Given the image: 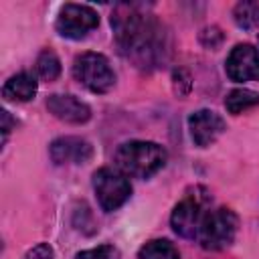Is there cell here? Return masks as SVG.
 <instances>
[{"label": "cell", "instance_id": "obj_1", "mask_svg": "<svg viewBox=\"0 0 259 259\" xmlns=\"http://www.w3.org/2000/svg\"><path fill=\"white\" fill-rule=\"evenodd\" d=\"M117 51L140 69L158 67L168 57V32L144 4H117L111 12Z\"/></svg>", "mask_w": 259, "mask_h": 259}, {"label": "cell", "instance_id": "obj_2", "mask_svg": "<svg viewBox=\"0 0 259 259\" xmlns=\"http://www.w3.org/2000/svg\"><path fill=\"white\" fill-rule=\"evenodd\" d=\"M168 160L166 150L156 142L146 140H130L117 146L113 154L115 168L125 176L134 178H150L158 170L164 168Z\"/></svg>", "mask_w": 259, "mask_h": 259}, {"label": "cell", "instance_id": "obj_3", "mask_svg": "<svg viewBox=\"0 0 259 259\" xmlns=\"http://www.w3.org/2000/svg\"><path fill=\"white\" fill-rule=\"evenodd\" d=\"M237 229H239L237 214L227 206H219L204 214L196 241L206 251H223L235 241Z\"/></svg>", "mask_w": 259, "mask_h": 259}, {"label": "cell", "instance_id": "obj_4", "mask_svg": "<svg viewBox=\"0 0 259 259\" xmlns=\"http://www.w3.org/2000/svg\"><path fill=\"white\" fill-rule=\"evenodd\" d=\"M73 77L91 93H107L115 85V73L105 55L85 51L73 61Z\"/></svg>", "mask_w": 259, "mask_h": 259}, {"label": "cell", "instance_id": "obj_5", "mask_svg": "<svg viewBox=\"0 0 259 259\" xmlns=\"http://www.w3.org/2000/svg\"><path fill=\"white\" fill-rule=\"evenodd\" d=\"M93 190L99 206L105 212L117 210L132 194V184L123 172L117 168L103 166L93 174Z\"/></svg>", "mask_w": 259, "mask_h": 259}, {"label": "cell", "instance_id": "obj_6", "mask_svg": "<svg viewBox=\"0 0 259 259\" xmlns=\"http://www.w3.org/2000/svg\"><path fill=\"white\" fill-rule=\"evenodd\" d=\"M198 188H194L192 194H186L172 210L170 217V225L174 229L176 235L184 237V239H196L200 223L204 219V206H206V196L204 194H196Z\"/></svg>", "mask_w": 259, "mask_h": 259}, {"label": "cell", "instance_id": "obj_7", "mask_svg": "<svg viewBox=\"0 0 259 259\" xmlns=\"http://www.w3.org/2000/svg\"><path fill=\"white\" fill-rule=\"evenodd\" d=\"M97 24H99V16L91 6H87V4H65L59 10L55 28L61 36L71 38V40H79V38L87 36Z\"/></svg>", "mask_w": 259, "mask_h": 259}, {"label": "cell", "instance_id": "obj_8", "mask_svg": "<svg viewBox=\"0 0 259 259\" xmlns=\"http://www.w3.org/2000/svg\"><path fill=\"white\" fill-rule=\"evenodd\" d=\"M225 71L229 79L237 83L259 81V51L253 45H237L225 63Z\"/></svg>", "mask_w": 259, "mask_h": 259}, {"label": "cell", "instance_id": "obj_9", "mask_svg": "<svg viewBox=\"0 0 259 259\" xmlns=\"http://www.w3.org/2000/svg\"><path fill=\"white\" fill-rule=\"evenodd\" d=\"M225 130H227L225 119L212 109H198L188 117V132L194 146L198 148H206L214 144Z\"/></svg>", "mask_w": 259, "mask_h": 259}, {"label": "cell", "instance_id": "obj_10", "mask_svg": "<svg viewBox=\"0 0 259 259\" xmlns=\"http://www.w3.org/2000/svg\"><path fill=\"white\" fill-rule=\"evenodd\" d=\"M49 154L55 164H85L93 158V146L85 138L63 136L49 146Z\"/></svg>", "mask_w": 259, "mask_h": 259}, {"label": "cell", "instance_id": "obj_11", "mask_svg": "<svg viewBox=\"0 0 259 259\" xmlns=\"http://www.w3.org/2000/svg\"><path fill=\"white\" fill-rule=\"evenodd\" d=\"M47 109L53 113L57 119L65 123H85L91 117V109L85 101L77 99L71 93H53L47 97Z\"/></svg>", "mask_w": 259, "mask_h": 259}, {"label": "cell", "instance_id": "obj_12", "mask_svg": "<svg viewBox=\"0 0 259 259\" xmlns=\"http://www.w3.org/2000/svg\"><path fill=\"white\" fill-rule=\"evenodd\" d=\"M36 89H38L36 79H34L30 73L22 71V73L12 75V77L4 83V87H2V97H4L6 101H28V99H32V97L36 95Z\"/></svg>", "mask_w": 259, "mask_h": 259}, {"label": "cell", "instance_id": "obj_13", "mask_svg": "<svg viewBox=\"0 0 259 259\" xmlns=\"http://www.w3.org/2000/svg\"><path fill=\"white\" fill-rule=\"evenodd\" d=\"M259 105V93L251 91V89H233L227 97H225V107L229 113L233 115H239L251 107Z\"/></svg>", "mask_w": 259, "mask_h": 259}, {"label": "cell", "instance_id": "obj_14", "mask_svg": "<svg viewBox=\"0 0 259 259\" xmlns=\"http://www.w3.org/2000/svg\"><path fill=\"white\" fill-rule=\"evenodd\" d=\"M138 259H180V253L168 239H152L138 251Z\"/></svg>", "mask_w": 259, "mask_h": 259}, {"label": "cell", "instance_id": "obj_15", "mask_svg": "<svg viewBox=\"0 0 259 259\" xmlns=\"http://www.w3.org/2000/svg\"><path fill=\"white\" fill-rule=\"evenodd\" d=\"M233 20L243 30H253L259 26V2H237L233 8Z\"/></svg>", "mask_w": 259, "mask_h": 259}, {"label": "cell", "instance_id": "obj_16", "mask_svg": "<svg viewBox=\"0 0 259 259\" xmlns=\"http://www.w3.org/2000/svg\"><path fill=\"white\" fill-rule=\"evenodd\" d=\"M36 75L42 79V81H55L59 75H61V61L59 57L53 53V51H42L36 59Z\"/></svg>", "mask_w": 259, "mask_h": 259}, {"label": "cell", "instance_id": "obj_17", "mask_svg": "<svg viewBox=\"0 0 259 259\" xmlns=\"http://www.w3.org/2000/svg\"><path fill=\"white\" fill-rule=\"evenodd\" d=\"M75 259H121V255L113 245H99V247L77 253Z\"/></svg>", "mask_w": 259, "mask_h": 259}, {"label": "cell", "instance_id": "obj_18", "mask_svg": "<svg viewBox=\"0 0 259 259\" xmlns=\"http://www.w3.org/2000/svg\"><path fill=\"white\" fill-rule=\"evenodd\" d=\"M22 259H55V251H53L51 245L38 243V245H34L32 249H28Z\"/></svg>", "mask_w": 259, "mask_h": 259}, {"label": "cell", "instance_id": "obj_19", "mask_svg": "<svg viewBox=\"0 0 259 259\" xmlns=\"http://www.w3.org/2000/svg\"><path fill=\"white\" fill-rule=\"evenodd\" d=\"M221 40H223V34H221V30H219L217 26L204 28V30L200 32V42H202L204 47H208V49H217V47L221 45Z\"/></svg>", "mask_w": 259, "mask_h": 259}, {"label": "cell", "instance_id": "obj_20", "mask_svg": "<svg viewBox=\"0 0 259 259\" xmlns=\"http://www.w3.org/2000/svg\"><path fill=\"white\" fill-rule=\"evenodd\" d=\"M172 79H174V91H176V93L180 91V85H184V89L190 91L192 83H190V75H188V71H184V69H176L174 75H172Z\"/></svg>", "mask_w": 259, "mask_h": 259}, {"label": "cell", "instance_id": "obj_21", "mask_svg": "<svg viewBox=\"0 0 259 259\" xmlns=\"http://www.w3.org/2000/svg\"><path fill=\"white\" fill-rule=\"evenodd\" d=\"M12 125H16V121L10 117L8 111H2V134H4V142H6V138H8L10 130H12Z\"/></svg>", "mask_w": 259, "mask_h": 259}]
</instances>
